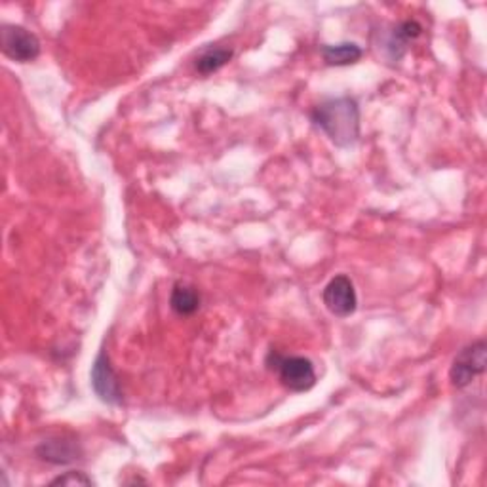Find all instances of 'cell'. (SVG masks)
<instances>
[{
  "label": "cell",
  "instance_id": "1",
  "mask_svg": "<svg viewBox=\"0 0 487 487\" xmlns=\"http://www.w3.org/2000/svg\"><path fill=\"white\" fill-rule=\"evenodd\" d=\"M311 118L339 149H348L360 139V109L357 99L345 96L322 101L311 113Z\"/></svg>",
  "mask_w": 487,
  "mask_h": 487
},
{
  "label": "cell",
  "instance_id": "2",
  "mask_svg": "<svg viewBox=\"0 0 487 487\" xmlns=\"http://www.w3.org/2000/svg\"><path fill=\"white\" fill-rule=\"evenodd\" d=\"M267 365L290 392H306L316 385L315 365L305 357H282V354L271 350Z\"/></svg>",
  "mask_w": 487,
  "mask_h": 487
},
{
  "label": "cell",
  "instance_id": "3",
  "mask_svg": "<svg viewBox=\"0 0 487 487\" xmlns=\"http://www.w3.org/2000/svg\"><path fill=\"white\" fill-rule=\"evenodd\" d=\"M485 367H487L485 341H476L465 347L459 354H457L451 364V370H449L451 385L457 389L468 387L478 375L485 374Z\"/></svg>",
  "mask_w": 487,
  "mask_h": 487
},
{
  "label": "cell",
  "instance_id": "4",
  "mask_svg": "<svg viewBox=\"0 0 487 487\" xmlns=\"http://www.w3.org/2000/svg\"><path fill=\"white\" fill-rule=\"evenodd\" d=\"M0 38H3V52L12 62L31 63L40 55V40L25 27L4 23Z\"/></svg>",
  "mask_w": 487,
  "mask_h": 487
},
{
  "label": "cell",
  "instance_id": "5",
  "mask_svg": "<svg viewBox=\"0 0 487 487\" xmlns=\"http://www.w3.org/2000/svg\"><path fill=\"white\" fill-rule=\"evenodd\" d=\"M322 299L328 311L337 318H348L358 308L357 290H354L352 280L345 274H339L330 280L328 286L323 288Z\"/></svg>",
  "mask_w": 487,
  "mask_h": 487
},
{
  "label": "cell",
  "instance_id": "6",
  "mask_svg": "<svg viewBox=\"0 0 487 487\" xmlns=\"http://www.w3.org/2000/svg\"><path fill=\"white\" fill-rule=\"evenodd\" d=\"M92 387L94 392L101 402H105L109 406H118L122 404V389H121V381H118L111 360L105 352H99L97 358L92 365Z\"/></svg>",
  "mask_w": 487,
  "mask_h": 487
},
{
  "label": "cell",
  "instance_id": "7",
  "mask_svg": "<svg viewBox=\"0 0 487 487\" xmlns=\"http://www.w3.org/2000/svg\"><path fill=\"white\" fill-rule=\"evenodd\" d=\"M421 33H423V25L416 20H406L402 23H398L387 38V50L390 57L400 59L406 54L407 42L421 37Z\"/></svg>",
  "mask_w": 487,
  "mask_h": 487
},
{
  "label": "cell",
  "instance_id": "8",
  "mask_svg": "<svg viewBox=\"0 0 487 487\" xmlns=\"http://www.w3.org/2000/svg\"><path fill=\"white\" fill-rule=\"evenodd\" d=\"M323 62L332 67H347L360 62L364 50L354 42H341V44H323L320 48Z\"/></svg>",
  "mask_w": 487,
  "mask_h": 487
},
{
  "label": "cell",
  "instance_id": "9",
  "mask_svg": "<svg viewBox=\"0 0 487 487\" xmlns=\"http://www.w3.org/2000/svg\"><path fill=\"white\" fill-rule=\"evenodd\" d=\"M37 455L42 461H48L54 465H67L71 461L79 459L77 448L65 440H50L44 441L42 446L37 448Z\"/></svg>",
  "mask_w": 487,
  "mask_h": 487
},
{
  "label": "cell",
  "instance_id": "10",
  "mask_svg": "<svg viewBox=\"0 0 487 487\" xmlns=\"http://www.w3.org/2000/svg\"><path fill=\"white\" fill-rule=\"evenodd\" d=\"M172 311L180 316H193L200 308V293L185 284H175L170 298Z\"/></svg>",
  "mask_w": 487,
  "mask_h": 487
},
{
  "label": "cell",
  "instance_id": "11",
  "mask_svg": "<svg viewBox=\"0 0 487 487\" xmlns=\"http://www.w3.org/2000/svg\"><path fill=\"white\" fill-rule=\"evenodd\" d=\"M234 52L227 50V48H210L206 50L202 55H198L195 69L200 72V75H212V72L219 71L221 67H225L231 59H232Z\"/></svg>",
  "mask_w": 487,
  "mask_h": 487
},
{
  "label": "cell",
  "instance_id": "12",
  "mask_svg": "<svg viewBox=\"0 0 487 487\" xmlns=\"http://www.w3.org/2000/svg\"><path fill=\"white\" fill-rule=\"evenodd\" d=\"M52 485H94V480L88 478L84 472H67V474L52 480Z\"/></svg>",
  "mask_w": 487,
  "mask_h": 487
}]
</instances>
